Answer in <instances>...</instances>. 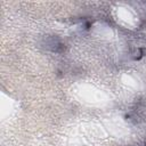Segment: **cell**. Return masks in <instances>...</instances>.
I'll use <instances>...</instances> for the list:
<instances>
[{
    "label": "cell",
    "mask_w": 146,
    "mask_h": 146,
    "mask_svg": "<svg viewBox=\"0 0 146 146\" xmlns=\"http://www.w3.org/2000/svg\"><path fill=\"white\" fill-rule=\"evenodd\" d=\"M43 46L54 51V52H63L65 47H64V43L56 36V35H50V36H46L44 40H43Z\"/></svg>",
    "instance_id": "obj_1"
}]
</instances>
